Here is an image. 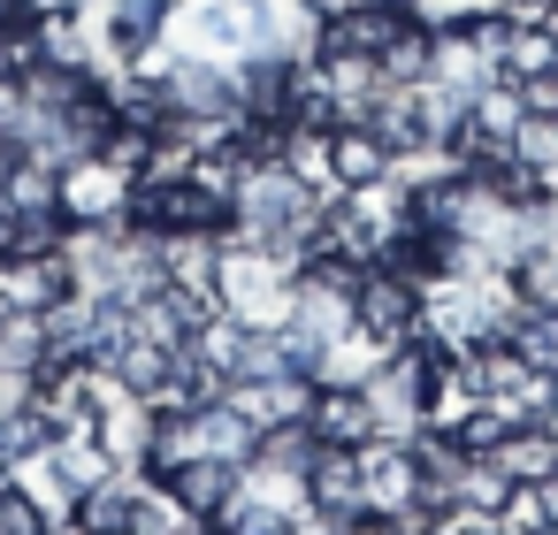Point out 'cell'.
Wrapping results in <instances>:
<instances>
[{"instance_id": "obj_1", "label": "cell", "mask_w": 558, "mask_h": 535, "mask_svg": "<svg viewBox=\"0 0 558 535\" xmlns=\"http://www.w3.org/2000/svg\"><path fill=\"white\" fill-rule=\"evenodd\" d=\"M291 299H299V268H291V260H276V253H260V245H245V238H222V260H215V306H222L230 321L283 329Z\"/></svg>"}, {"instance_id": "obj_2", "label": "cell", "mask_w": 558, "mask_h": 535, "mask_svg": "<svg viewBox=\"0 0 558 535\" xmlns=\"http://www.w3.org/2000/svg\"><path fill=\"white\" fill-rule=\"evenodd\" d=\"M466 367H474L482 405H489L497 421H543V413L558 405V382H550L543 367H527L512 344H482V352H466Z\"/></svg>"}, {"instance_id": "obj_3", "label": "cell", "mask_w": 558, "mask_h": 535, "mask_svg": "<svg viewBox=\"0 0 558 535\" xmlns=\"http://www.w3.org/2000/svg\"><path fill=\"white\" fill-rule=\"evenodd\" d=\"M421 299H428V291H421L405 268L367 260V276H360V291H352V321L375 329V337H390V344H413V329H421Z\"/></svg>"}, {"instance_id": "obj_4", "label": "cell", "mask_w": 558, "mask_h": 535, "mask_svg": "<svg viewBox=\"0 0 558 535\" xmlns=\"http://www.w3.org/2000/svg\"><path fill=\"white\" fill-rule=\"evenodd\" d=\"M360 466H367V512H390V520H405V527L428 520V512H421V459H413V443L367 436V443H360Z\"/></svg>"}, {"instance_id": "obj_5", "label": "cell", "mask_w": 558, "mask_h": 535, "mask_svg": "<svg viewBox=\"0 0 558 535\" xmlns=\"http://www.w3.org/2000/svg\"><path fill=\"white\" fill-rule=\"evenodd\" d=\"M131 169L108 154H85L62 169V222H123L131 215Z\"/></svg>"}, {"instance_id": "obj_6", "label": "cell", "mask_w": 558, "mask_h": 535, "mask_svg": "<svg viewBox=\"0 0 558 535\" xmlns=\"http://www.w3.org/2000/svg\"><path fill=\"white\" fill-rule=\"evenodd\" d=\"M93 436H100V451H108L116 466H146V459H154V436H161V405L138 398V390H123V382L108 375V398H100V413H93Z\"/></svg>"}, {"instance_id": "obj_7", "label": "cell", "mask_w": 558, "mask_h": 535, "mask_svg": "<svg viewBox=\"0 0 558 535\" xmlns=\"http://www.w3.org/2000/svg\"><path fill=\"white\" fill-rule=\"evenodd\" d=\"M314 70H322V85H329V108H337V123H367L375 115V100H383V62L375 54H360V47H329V54H314Z\"/></svg>"}, {"instance_id": "obj_8", "label": "cell", "mask_w": 558, "mask_h": 535, "mask_svg": "<svg viewBox=\"0 0 558 535\" xmlns=\"http://www.w3.org/2000/svg\"><path fill=\"white\" fill-rule=\"evenodd\" d=\"M306 504H322V512H337V520L367 512V466H360V443H322V451H314V466H306Z\"/></svg>"}, {"instance_id": "obj_9", "label": "cell", "mask_w": 558, "mask_h": 535, "mask_svg": "<svg viewBox=\"0 0 558 535\" xmlns=\"http://www.w3.org/2000/svg\"><path fill=\"white\" fill-rule=\"evenodd\" d=\"M199 520H215L230 497H238V482H245V459H215V451H199V459H177L169 474H161Z\"/></svg>"}, {"instance_id": "obj_10", "label": "cell", "mask_w": 558, "mask_h": 535, "mask_svg": "<svg viewBox=\"0 0 558 535\" xmlns=\"http://www.w3.org/2000/svg\"><path fill=\"white\" fill-rule=\"evenodd\" d=\"M306 428H314L322 443H367V436H375L367 390H352V382H314V398H306Z\"/></svg>"}, {"instance_id": "obj_11", "label": "cell", "mask_w": 558, "mask_h": 535, "mask_svg": "<svg viewBox=\"0 0 558 535\" xmlns=\"http://www.w3.org/2000/svg\"><path fill=\"white\" fill-rule=\"evenodd\" d=\"M489 459H497L512 482L543 489V482L558 474V436H550V421H505V436L489 443Z\"/></svg>"}, {"instance_id": "obj_12", "label": "cell", "mask_w": 558, "mask_h": 535, "mask_svg": "<svg viewBox=\"0 0 558 535\" xmlns=\"http://www.w3.org/2000/svg\"><path fill=\"white\" fill-rule=\"evenodd\" d=\"M306 398H314V382H306V375H253V382H230V405H238L253 428L306 421Z\"/></svg>"}, {"instance_id": "obj_13", "label": "cell", "mask_w": 558, "mask_h": 535, "mask_svg": "<svg viewBox=\"0 0 558 535\" xmlns=\"http://www.w3.org/2000/svg\"><path fill=\"white\" fill-rule=\"evenodd\" d=\"M329 177H337V192L375 184V177H390V146L367 123H329Z\"/></svg>"}, {"instance_id": "obj_14", "label": "cell", "mask_w": 558, "mask_h": 535, "mask_svg": "<svg viewBox=\"0 0 558 535\" xmlns=\"http://www.w3.org/2000/svg\"><path fill=\"white\" fill-rule=\"evenodd\" d=\"M314 451H322V436L306 428V421H276V428H260L253 436V474H283V482H306V466H314Z\"/></svg>"}, {"instance_id": "obj_15", "label": "cell", "mask_w": 558, "mask_h": 535, "mask_svg": "<svg viewBox=\"0 0 558 535\" xmlns=\"http://www.w3.org/2000/svg\"><path fill=\"white\" fill-rule=\"evenodd\" d=\"M0 192H9L16 215H62V169L39 161V154H16L9 177H0Z\"/></svg>"}, {"instance_id": "obj_16", "label": "cell", "mask_w": 558, "mask_h": 535, "mask_svg": "<svg viewBox=\"0 0 558 535\" xmlns=\"http://www.w3.org/2000/svg\"><path fill=\"white\" fill-rule=\"evenodd\" d=\"M138 489H146V466H116L108 482H93V489L77 497V512H85V520H93L100 535H123V520H131Z\"/></svg>"}, {"instance_id": "obj_17", "label": "cell", "mask_w": 558, "mask_h": 535, "mask_svg": "<svg viewBox=\"0 0 558 535\" xmlns=\"http://www.w3.org/2000/svg\"><path fill=\"white\" fill-rule=\"evenodd\" d=\"M0 367L9 375H47L54 352H47V314H0Z\"/></svg>"}, {"instance_id": "obj_18", "label": "cell", "mask_w": 558, "mask_h": 535, "mask_svg": "<svg viewBox=\"0 0 558 535\" xmlns=\"http://www.w3.org/2000/svg\"><path fill=\"white\" fill-rule=\"evenodd\" d=\"M505 344H512L527 367L558 375V306H512V321H505Z\"/></svg>"}, {"instance_id": "obj_19", "label": "cell", "mask_w": 558, "mask_h": 535, "mask_svg": "<svg viewBox=\"0 0 558 535\" xmlns=\"http://www.w3.org/2000/svg\"><path fill=\"white\" fill-rule=\"evenodd\" d=\"M428 54H436V32H428V24H421V16L405 9L398 39H390V47H383L375 62H383V77H390V85H421V77H428Z\"/></svg>"}, {"instance_id": "obj_20", "label": "cell", "mask_w": 558, "mask_h": 535, "mask_svg": "<svg viewBox=\"0 0 558 535\" xmlns=\"http://www.w3.org/2000/svg\"><path fill=\"white\" fill-rule=\"evenodd\" d=\"M169 367H177V352H169V344H154V337H131V344H123V360H116L108 375H116L123 390H138V398H154V390L169 382Z\"/></svg>"}, {"instance_id": "obj_21", "label": "cell", "mask_w": 558, "mask_h": 535, "mask_svg": "<svg viewBox=\"0 0 558 535\" xmlns=\"http://www.w3.org/2000/svg\"><path fill=\"white\" fill-rule=\"evenodd\" d=\"M47 459L62 466V482H70L77 497H85L93 482H108V474H116V459L100 451V436H54V443H47Z\"/></svg>"}, {"instance_id": "obj_22", "label": "cell", "mask_w": 558, "mask_h": 535, "mask_svg": "<svg viewBox=\"0 0 558 535\" xmlns=\"http://www.w3.org/2000/svg\"><path fill=\"white\" fill-rule=\"evenodd\" d=\"M9 482H24V489H32V504H39L47 520H62V512H77V489L62 482V466H54L47 451H39V459H16V466H9Z\"/></svg>"}, {"instance_id": "obj_23", "label": "cell", "mask_w": 558, "mask_h": 535, "mask_svg": "<svg viewBox=\"0 0 558 535\" xmlns=\"http://www.w3.org/2000/svg\"><path fill=\"white\" fill-rule=\"evenodd\" d=\"M512 497V474L489 459V451H466V474H459V504H474V512H489L497 520V504Z\"/></svg>"}, {"instance_id": "obj_24", "label": "cell", "mask_w": 558, "mask_h": 535, "mask_svg": "<svg viewBox=\"0 0 558 535\" xmlns=\"http://www.w3.org/2000/svg\"><path fill=\"white\" fill-rule=\"evenodd\" d=\"M505 283H512L520 306H558V253H520L505 268Z\"/></svg>"}, {"instance_id": "obj_25", "label": "cell", "mask_w": 558, "mask_h": 535, "mask_svg": "<svg viewBox=\"0 0 558 535\" xmlns=\"http://www.w3.org/2000/svg\"><path fill=\"white\" fill-rule=\"evenodd\" d=\"M497 535H558V520L543 512V489L512 482V497L497 504Z\"/></svg>"}, {"instance_id": "obj_26", "label": "cell", "mask_w": 558, "mask_h": 535, "mask_svg": "<svg viewBox=\"0 0 558 535\" xmlns=\"http://www.w3.org/2000/svg\"><path fill=\"white\" fill-rule=\"evenodd\" d=\"M70 222L62 215H9V238H0V253H62Z\"/></svg>"}, {"instance_id": "obj_27", "label": "cell", "mask_w": 558, "mask_h": 535, "mask_svg": "<svg viewBox=\"0 0 558 535\" xmlns=\"http://www.w3.org/2000/svg\"><path fill=\"white\" fill-rule=\"evenodd\" d=\"M405 9H413L428 32H459V24H482V16H497V0H405Z\"/></svg>"}, {"instance_id": "obj_28", "label": "cell", "mask_w": 558, "mask_h": 535, "mask_svg": "<svg viewBox=\"0 0 558 535\" xmlns=\"http://www.w3.org/2000/svg\"><path fill=\"white\" fill-rule=\"evenodd\" d=\"M0 535H47V512L32 504L24 482H0Z\"/></svg>"}, {"instance_id": "obj_29", "label": "cell", "mask_w": 558, "mask_h": 535, "mask_svg": "<svg viewBox=\"0 0 558 535\" xmlns=\"http://www.w3.org/2000/svg\"><path fill=\"white\" fill-rule=\"evenodd\" d=\"M520 93H527V115H558V70H543V77H520Z\"/></svg>"}, {"instance_id": "obj_30", "label": "cell", "mask_w": 558, "mask_h": 535, "mask_svg": "<svg viewBox=\"0 0 558 535\" xmlns=\"http://www.w3.org/2000/svg\"><path fill=\"white\" fill-rule=\"evenodd\" d=\"M291 535H344V520L322 512V504H299V512H291Z\"/></svg>"}, {"instance_id": "obj_31", "label": "cell", "mask_w": 558, "mask_h": 535, "mask_svg": "<svg viewBox=\"0 0 558 535\" xmlns=\"http://www.w3.org/2000/svg\"><path fill=\"white\" fill-rule=\"evenodd\" d=\"M47 535H100L85 512H62V520H47Z\"/></svg>"}, {"instance_id": "obj_32", "label": "cell", "mask_w": 558, "mask_h": 535, "mask_svg": "<svg viewBox=\"0 0 558 535\" xmlns=\"http://www.w3.org/2000/svg\"><path fill=\"white\" fill-rule=\"evenodd\" d=\"M543 512H550V520H558V474H550V482H543Z\"/></svg>"}, {"instance_id": "obj_33", "label": "cell", "mask_w": 558, "mask_h": 535, "mask_svg": "<svg viewBox=\"0 0 558 535\" xmlns=\"http://www.w3.org/2000/svg\"><path fill=\"white\" fill-rule=\"evenodd\" d=\"M9 161H16V146H9V138H0V177H9Z\"/></svg>"}, {"instance_id": "obj_34", "label": "cell", "mask_w": 558, "mask_h": 535, "mask_svg": "<svg viewBox=\"0 0 558 535\" xmlns=\"http://www.w3.org/2000/svg\"><path fill=\"white\" fill-rule=\"evenodd\" d=\"M543 421H550V436H558V405H550V413H543Z\"/></svg>"}, {"instance_id": "obj_35", "label": "cell", "mask_w": 558, "mask_h": 535, "mask_svg": "<svg viewBox=\"0 0 558 535\" xmlns=\"http://www.w3.org/2000/svg\"><path fill=\"white\" fill-rule=\"evenodd\" d=\"M375 9H405V0H375Z\"/></svg>"}, {"instance_id": "obj_36", "label": "cell", "mask_w": 558, "mask_h": 535, "mask_svg": "<svg viewBox=\"0 0 558 535\" xmlns=\"http://www.w3.org/2000/svg\"><path fill=\"white\" fill-rule=\"evenodd\" d=\"M405 535H436V527H405Z\"/></svg>"}]
</instances>
